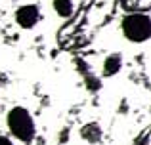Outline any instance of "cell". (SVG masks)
Wrapping results in <instances>:
<instances>
[{"label": "cell", "instance_id": "5", "mask_svg": "<svg viewBox=\"0 0 151 145\" xmlns=\"http://www.w3.org/2000/svg\"><path fill=\"white\" fill-rule=\"evenodd\" d=\"M121 69H122V56L121 54H109L103 59V65H101L103 76H115L117 73H121Z\"/></svg>", "mask_w": 151, "mask_h": 145}, {"label": "cell", "instance_id": "2", "mask_svg": "<svg viewBox=\"0 0 151 145\" xmlns=\"http://www.w3.org/2000/svg\"><path fill=\"white\" fill-rule=\"evenodd\" d=\"M122 36L132 44H142L151 38V15L144 11H132L121 21Z\"/></svg>", "mask_w": 151, "mask_h": 145}, {"label": "cell", "instance_id": "7", "mask_svg": "<svg viewBox=\"0 0 151 145\" xmlns=\"http://www.w3.org/2000/svg\"><path fill=\"white\" fill-rule=\"evenodd\" d=\"M0 145H15V143H14V139L6 138V136H0Z\"/></svg>", "mask_w": 151, "mask_h": 145}, {"label": "cell", "instance_id": "3", "mask_svg": "<svg viewBox=\"0 0 151 145\" xmlns=\"http://www.w3.org/2000/svg\"><path fill=\"white\" fill-rule=\"evenodd\" d=\"M40 19H42V14L37 4H23L15 10V23L21 29H33V27L38 25Z\"/></svg>", "mask_w": 151, "mask_h": 145}, {"label": "cell", "instance_id": "4", "mask_svg": "<svg viewBox=\"0 0 151 145\" xmlns=\"http://www.w3.org/2000/svg\"><path fill=\"white\" fill-rule=\"evenodd\" d=\"M81 138L90 145H98L103 139V132H101L100 124L98 122H86L81 128Z\"/></svg>", "mask_w": 151, "mask_h": 145}, {"label": "cell", "instance_id": "1", "mask_svg": "<svg viewBox=\"0 0 151 145\" xmlns=\"http://www.w3.org/2000/svg\"><path fill=\"white\" fill-rule=\"evenodd\" d=\"M6 126H8V132L12 134V138L17 139L19 143L27 145L37 136V122H35L29 109L21 107V105H15L8 111Z\"/></svg>", "mask_w": 151, "mask_h": 145}, {"label": "cell", "instance_id": "6", "mask_svg": "<svg viewBox=\"0 0 151 145\" xmlns=\"http://www.w3.org/2000/svg\"><path fill=\"white\" fill-rule=\"evenodd\" d=\"M52 8H54V11L59 17L67 19V17H71L73 11H75V2L73 0H52Z\"/></svg>", "mask_w": 151, "mask_h": 145}]
</instances>
